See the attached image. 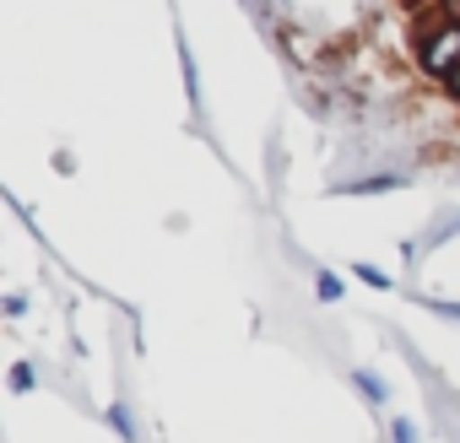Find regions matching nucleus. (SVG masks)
Returning a JSON list of instances; mask_svg holds the SVG:
<instances>
[{
  "label": "nucleus",
  "instance_id": "1",
  "mask_svg": "<svg viewBox=\"0 0 460 443\" xmlns=\"http://www.w3.org/2000/svg\"><path fill=\"white\" fill-rule=\"evenodd\" d=\"M422 65L433 71V76H455V65H460V22H444L428 44H422Z\"/></svg>",
  "mask_w": 460,
  "mask_h": 443
},
{
  "label": "nucleus",
  "instance_id": "2",
  "mask_svg": "<svg viewBox=\"0 0 460 443\" xmlns=\"http://www.w3.org/2000/svg\"><path fill=\"white\" fill-rule=\"evenodd\" d=\"M358 276H363V282H368V287H385V282H390V276H379V271H374V265H358Z\"/></svg>",
  "mask_w": 460,
  "mask_h": 443
},
{
  "label": "nucleus",
  "instance_id": "3",
  "mask_svg": "<svg viewBox=\"0 0 460 443\" xmlns=\"http://www.w3.org/2000/svg\"><path fill=\"white\" fill-rule=\"evenodd\" d=\"M444 12H449V22H460V0H444Z\"/></svg>",
  "mask_w": 460,
  "mask_h": 443
},
{
  "label": "nucleus",
  "instance_id": "4",
  "mask_svg": "<svg viewBox=\"0 0 460 443\" xmlns=\"http://www.w3.org/2000/svg\"><path fill=\"white\" fill-rule=\"evenodd\" d=\"M449 92H455V98H460V65H455V76H449Z\"/></svg>",
  "mask_w": 460,
  "mask_h": 443
}]
</instances>
